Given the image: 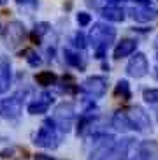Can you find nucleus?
Returning <instances> with one entry per match:
<instances>
[{
  "label": "nucleus",
  "instance_id": "obj_6",
  "mask_svg": "<svg viewBox=\"0 0 158 160\" xmlns=\"http://www.w3.org/2000/svg\"><path fill=\"white\" fill-rule=\"evenodd\" d=\"M126 114H128L132 125H134V130H137V132H151L153 130V127H151V120H149V114L146 113L142 108L134 106V108H130V111H128Z\"/></svg>",
  "mask_w": 158,
  "mask_h": 160
},
{
  "label": "nucleus",
  "instance_id": "obj_7",
  "mask_svg": "<svg viewBox=\"0 0 158 160\" xmlns=\"http://www.w3.org/2000/svg\"><path fill=\"white\" fill-rule=\"evenodd\" d=\"M27 37V28L25 25L18 19H14L7 25V30H5V39H7V48L14 49L18 48L19 44L23 42V39Z\"/></svg>",
  "mask_w": 158,
  "mask_h": 160
},
{
  "label": "nucleus",
  "instance_id": "obj_22",
  "mask_svg": "<svg viewBox=\"0 0 158 160\" xmlns=\"http://www.w3.org/2000/svg\"><path fill=\"white\" fill-rule=\"evenodd\" d=\"M142 97L149 104H158V90H144Z\"/></svg>",
  "mask_w": 158,
  "mask_h": 160
},
{
  "label": "nucleus",
  "instance_id": "obj_34",
  "mask_svg": "<svg viewBox=\"0 0 158 160\" xmlns=\"http://www.w3.org/2000/svg\"><path fill=\"white\" fill-rule=\"evenodd\" d=\"M0 33H2V28H0Z\"/></svg>",
  "mask_w": 158,
  "mask_h": 160
},
{
  "label": "nucleus",
  "instance_id": "obj_4",
  "mask_svg": "<svg viewBox=\"0 0 158 160\" xmlns=\"http://www.w3.org/2000/svg\"><path fill=\"white\" fill-rule=\"evenodd\" d=\"M76 118V109L72 102H62L56 106L55 114H53V120H55L56 127L60 128L62 132H69L72 127V122Z\"/></svg>",
  "mask_w": 158,
  "mask_h": 160
},
{
  "label": "nucleus",
  "instance_id": "obj_24",
  "mask_svg": "<svg viewBox=\"0 0 158 160\" xmlns=\"http://www.w3.org/2000/svg\"><path fill=\"white\" fill-rule=\"evenodd\" d=\"M76 19H77L79 27H88V25L91 23V16H90L88 12H77Z\"/></svg>",
  "mask_w": 158,
  "mask_h": 160
},
{
  "label": "nucleus",
  "instance_id": "obj_2",
  "mask_svg": "<svg viewBox=\"0 0 158 160\" xmlns=\"http://www.w3.org/2000/svg\"><path fill=\"white\" fill-rule=\"evenodd\" d=\"M33 142L41 148H49V150L58 148V144L62 142V136H60V128L56 127L53 118H47L46 122L42 123V127L39 128V132L33 137Z\"/></svg>",
  "mask_w": 158,
  "mask_h": 160
},
{
  "label": "nucleus",
  "instance_id": "obj_29",
  "mask_svg": "<svg viewBox=\"0 0 158 160\" xmlns=\"http://www.w3.org/2000/svg\"><path fill=\"white\" fill-rule=\"evenodd\" d=\"M84 2H86V5H88V7H91V9H97V7H98L97 0H84Z\"/></svg>",
  "mask_w": 158,
  "mask_h": 160
},
{
  "label": "nucleus",
  "instance_id": "obj_11",
  "mask_svg": "<svg viewBox=\"0 0 158 160\" xmlns=\"http://www.w3.org/2000/svg\"><path fill=\"white\" fill-rule=\"evenodd\" d=\"M141 160H158V142L156 141H142L139 146Z\"/></svg>",
  "mask_w": 158,
  "mask_h": 160
},
{
  "label": "nucleus",
  "instance_id": "obj_23",
  "mask_svg": "<svg viewBox=\"0 0 158 160\" xmlns=\"http://www.w3.org/2000/svg\"><path fill=\"white\" fill-rule=\"evenodd\" d=\"M27 62L30 63L32 67H39L42 63V60H41V57H39L37 53H33V51H27Z\"/></svg>",
  "mask_w": 158,
  "mask_h": 160
},
{
  "label": "nucleus",
  "instance_id": "obj_13",
  "mask_svg": "<svg viewBox=\"0 0 158 160\" xmlns=\"http://www.w3.org/2000/svg\"><path fill=\"white\" fill-rule=\"evenodd\" d=\"M11 86V63L7 58L0 60V93H5Z\"/></svg>",
  "mask_w": 158,
  "mask_h": 160
},
{
  "label": "nucleus",
  "instance_id": "obj_30",
  "mask_svg": "<svg viewBox=\"0 0 158 160\" xmlns=\"http://www.w3.org/2000/svg\"><path fill=\"white\" fill-rule=\"evenodd\" d=\"M35 160H53L51 157H46V155H41V153H39V155H35Z\"/></svg>",
  "mask_w": 158,
  "mask_h": 160
},
{
  "label": "nucleus",
  "instance_id": "obj_3",
  "mask_svg": "<svg viewBox=\"0 0 158 160\" xmlns=\"http://www.w3.org/2000/svg\"><path fill=\"white\" fill-rule=\"evenodd\" d=\"M95 141V148L91 150L88 160H112V151H114V144L116 139L109 134H98L93 137Z\"/></svg>",
  "mask_w": 158,
  "mask_h": 160
},
{
  "label": "nucleus",
  "instance_id": "obj_32",
  "mask_svg": "<svg viewBox=\"0 0 158 160\" xmlns=\"http://www.w3.org/2000/svg\"><path fill=\"white\" fill-rule=\"evenodd\" d=\"M155 76L158 78V65H156V69H155Z\"/></svg>",
  "mask_w": 158,
  "mask_h": 160
},
{
  "label": "nucleus",
  "instance_id": "obj_20",
  "mask_svg": "<svg viewBox=\"0 0 158 160\" xmlns=\"http://www.w3.org/2000/svg\"><path fill=\"white\" fill-rule=\"evenodd\" d=\"M47 108H49V106H47L46 102H42V100L37 99V100H33V102L28 104V113L33 114V116H35V114H42V113L47 111Z\"/></svg>",
  "mask_w": 158,
  "mask_h": 160
},
{
  "label": "nucleus",
  "instance_id": "obj_12",
  "mask_svg": "<svg viewBox=\"0 0 158 160\" xmlns=\"http://www.w3.org/2000/svg\"><path fill=\"white\" fill-rule=\"evenodd\" d=\"M137 49V41L134 39H123L116 48H114V60H121V58L128 57Z\"/></svg>",
  "mask_w": 158,
  "mask_h": 160
},
{
  "label": "nucleus",
  "instance_id": "obj_17",
  "mask_svg": "<svg viewBox=\"0 0 158 160\" xmlns=\"http://www.w3.org/2000/svg\"><path fill=\"white\" fill-rule=\"evenodd\" d=\"M56 79H58L56 74L51 71H42V72H39V74H35V81H37L41 86H51L56 83Z\"/></svg>",
  "mask_w": 158,
  "mask_h": 160
},
{
  "label": "nucleus",
  "instance_id": "obj_16",
  "mask_svg": "<svg viewBox=\"0 0 158 160\" xmlns=\"http://www.w3.org/2000/svg\"><path fill=\"white\" fill-rule=\"evenodd\" d=\"M132 144V139H123V141H116L114 144V151H112V160H123L126 155V151Z\"/></svg>",
  "mask_w": 158,
  "mask_h": 160
},
{
  "label": "nucleus",
  "instance_id": "obj_25",
  "mask_svg": "<svg viewBox=\"0 0 158 160\" xmlns=\"http://www.w3.org/2000/svg\"><path fill=\"white\" fill-rule=\"evenodd\" d=\"M47 28H49V25H47V23H39L37 27H35V30H33V32L39 33V35L42 37V35H44V33L47 32Z\"/></svg>",
  "mask_w": 158,
  "mask_h": 160
},
{
  "label": "nucleus",
  "instance_id": "obj_15",
  "mask_svg": "<svg viewBox=\"0 0 158 160\" xmlns=\"http://www.w3.org/2000/svg\"><path fill=\"white\" fill-rule=\"evenodd\" d=\"M102 18L107 21H114V23H120L125 19V11L120 9L118 5H109V7H104L102 9Z\"/></svg>",
  "mask_w": 158,
  "mask_h": 160
},
{
  "label": "nucleus",
  "instance_id": "obj_10",
  "mask_svg": "<svg viewBox=\"0 0 158 160\" xmlns=\"http://www.w3.org/2000/svg\"><path fill=\"white\" fill-rule=\"evenodd\" d=\"M128 14L139 21V23H149L155 18H158V9H151V7H139V9H130Z\"/></svg>",
  "mask_w": 158,
  "mask_h": 160
},
{
  "label": "nucleus",
  "instance_id": "obj_35",
  "mask_svg": "<svg viewBox=\"0 0 158 160\" xmlns=\"http://www.w3.org/2000/svg\"><path fill=\"white\" fill-rule=\"evenodd\" d=\"M156 60H158V55H156Z\"/></svg>",
  "mask_w": 158,
  "mask_h": 160
},
{
  "label": "nucleus",
  "instance_id": "obj_5",
  "mask_svg": "<svg viewBox=\"0 0 158 160\" xmlns=\"http://www.w3.org/2000/svg\"><path fill=\"white\" fill-rule=\"evenodd\" d=\"M23 97L25 93L18 92L14 93L12 97L5 99L0 102V116L2 118H7V120H14L21 114V108H23Z\"/></svg>",
  "mask_w": 158,
  "mask_h": 160
},
{
  "label": "nucleus",
  "instance_id": "obj_1",
  "mask_svg": "<svg viewBox=\"0 0 158 160\" xmlns=\"http://www.w3.org/2000/svg\"><path fill=\"white\" fill-rule=\"evenodd\" d=\"M116 39V28H112L111 25L107 23H95L91 32H90V42H91L95 55L98 60L104 58V53L109 48V44Z\"/></svg>",
  "mask_w": 158,
  "mask_h": 160
},
{
  "label": "nucleus",
  "instance_id": "obj_19",
  "mask_svg": "<svg viewBox=\"0 0 158 160\" xmlns=\"http://www.w3.org/2000/svg\"><path fill=\"white\" fill-rule=\"evenodd\" d=\"M114 93H116L118 97L121 95V99H125V100H128V99L132 97V93H130V86H128V83H126L125 79L118 81L116 88H114Z\"/></svg>",
  "mask_w": 158,
  "mask_h": 160
},
{
  "label": "nucleus",
  "instance_id": "obj_27",
  "mask_svg": "<svg viewBox=\"0 0 158 160\" xmlns=\"http://www.w3.org/2000/svg\"><path fill=\"white\" fill-rule=\"evenodd\" d=\"M134 4H137L139 7H149V4H151V0H132Z\"/></svg>",
  "mask_w": 158,
  "mask_h": 160
},
{
  "label": "nucleus",
  "instance_id": "obj_31",
  "mask_svg": "<svg viewBox=\"0 0 158 160\" xmlns=\"http://www.w3.org/2000/svg\"><path fill=\"white\" fill-rule=\"evenodd\" d=\"M7 4V0H0V5H5Z\"/></svg>",
  "mask_w": 158,
  "mask_h": 160
},
{
  "label": "nucleus",
  "instance_id": "obj_28",
  "mask_svg": "<svg viewBox=\"0 0 158 160\" xmlns=\"http://www.w3.org/2000/svg\"><path fill=\"white\" fill-rule=\"evenodd\" d=\"M30 39H32L33 44H41V35H39V33L32 32V33H30Z\"/></svg>",
  "mask_w": 158,
  "mask_h": 160
},
{
  "label": "nucleus",
  "instance_id": "obj_8",
  "mask_svg": "<svg viewBox=\"0 0 158 160\" xmlns=\"http://www.w3.org/2000/svg\"><path fill=\"white\" fill-rule=\"evenodd\" d=\"M149 71V63L144 53H135L126 63V74L130 78H142Z\"/></svg>",
  "mask_w": 158,
  "mask_h": 160
},
{
  "label": "nucleus",
  "instance_id": "obj_18",
  "mask_svg": "<svg viewBox=\"0 0 158 160\" xmlns=\"http://www.w3.org/2000/svg\"><path fill=\"white\" fill-rule=\"evenodd\" d=\"M63 57H65V62L69 63V65L77 67V69H84V62L77 53L70 51V49H65V51H63Z\"/></svg>",
  "mask_w": 158,
  "mask_h": 160
},
{
  "label": "nucleus",
  "instance_id": "obj_21",
  "mask_svg": "<svg viewBox=\"0 0 158 160\" xmlns=\"http://www.w3.org/2000/svg\"><path fill=\"white\" fill-rule=\"evenodd\" d=\"M72 44H74L76 48H79V49H84V48H86V37H84V33L76 32L74 37H72Z\"/></svg>",
  "mask_w": 158,
  "mask_h": 160
},
{
  "label": "nucleus",
  "instance_id": "obj_26",
  "mask_svg": "<svg viewBox=\"0 0 158 160\" xmlns=\"http://www.w3.org/2000/svg\"><path fill=\"white\" fill-rule=\"evenodd\" d=\"M19 5H30V7H37L39 0H16Z\"/></svg>",
  "mask_w": 158,
  "mask_h": 160
},
{
  "label": "nucleus",
  "instance_id": "obj_9",
  "mask_svg": "<svg viewBox=\"0 0 158 160\" xmlns=\"http://www.w3.org/2000/svg\"><path fill=\"white\" fill-rule=\"evenodd\" d=\"M83 90L90 95V97L98 99V97H102V95L106 93L107 79L104 76H91V78H88V79L83 83Z\"/></svg>",
  "mask_w": 158,
  "mask_h": 160
},
{
  "label": "nucleus",
  "instance_id": "obj_33",
  "mask_svg": "<svg viewBox=\"0 0 158 160\" xmlns=\"http://www.w3.org/2000/svg\"><path fill=\"white\" fill-rule=\"evenodd\" d=\"M156 48H158V39H156Z\"/></svg>",
  "mask_w": 158,
  "mask_h": 160
},
{
  "label": "nucleus",
  "instance_id": "obj_14",
  "mask_svg": "<svg viewBox=\"0 0 158 160\" xmlns=\"http://www.w3.org/2000/svg\"><path fill=\"white\" fill-rule=\"evenodd\" d=\"M112 127L116 128L118 132L134 130V125H132L128 114L123 113V111H118V113H114V116H112Z\"/></svg>",
  "mask_w": 158,
  "mask_h": 160
}]
</instances>
